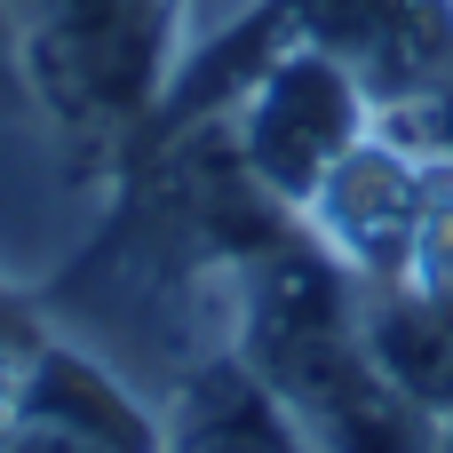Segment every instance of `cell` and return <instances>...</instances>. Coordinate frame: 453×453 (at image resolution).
Wrapping results in <instances>:
<instances>
[{
  "instance_id": "5",
  "label": "cell",
  "mask_w": 453,
  "mask_h": 453,
  "mask_svg": "<svg viewBox=\"0 0 453 453\" xmlns=\"http://www.w3.org/2000/svg\"><path fill=\"white\" fill-rule=\"evenodd\" d=\"M438 183V151H422L414 135H398L390 119L319 183V199L295 215L358 287H398L414 263V231H422V199Z\"/></svg>"
},
{
  "instance_id": "4",
  "label": "cell",
  "mask_w": 453,
  "mask_h": 453,
  "mask_svg": "<svg viewBox=\"0 0 453 453\" xmlns=\"http://www.w3.org/2000/svg\"><path fill=\"white\" fill-rule=\"evenodd\" d=\"M255 16L279 48L342 64L382 119H406L453 88V0H263Z\"/></svg>"
},
{
  "instance_id": "10",
  "label": "cell",
  "mask_w": 453,
  "mask_h": 453,
  "mask_svg": "<svg viewBox=\"0 0 453 453\" xmlns=\"http://www.w3.org/2000/svg\"><path fill=\"white\" fill-rule=\"evenodd\" d=\"M398 135H414L422 151H438V159H453V88L446 96H430L422 111H406V119H390Z\"/></svg>"
},
{
  "instance_id": "6",
  "label": "cell",
  "mask_w": 453,
  "mask_h": 453,
  "mask_svg": "<svg viewBox=\"0 0 453 453\" xmlns=\"http://www.w3.org/2000/svg\"><path fill=\"white\" fill-rule=\"evenodd\" d=\"M0 453H159V422L80 350H32L0 406Z\"/></svg>"
},
{
  "instance_id": "8",
  "label": "cell",
  "mask_w": 453,
  "mask_h": 453,
  "mask_svg": "<svg viewBox=\"0 0 453 453\" xmlns=\"http://www.w3.org/2000/svg\"><path fill=\"white\" fill-rule=\"evenodd\" d=\"M358 303L382 374L406 390L422 422H438V438H453V295L398 279V287H358Z\"/></svg>"
},
{
  "instance_id": "3",
  "label": "cell",
  "mask_w": 453,
  "mask_h": 453,
  "mask_svg": "<svg viewBox=\"0 0 453 453\" xmlns=\"http://www.w3.org/2000/svg\"><path fill=\"white\" fill-rule=\"evenodd\" d=\"M24 64L72 127H127L167 72V0H16Z\"/></svg>"
},
{
  "instance_id": "7",
  "label": "cell",
  "mask_w": 453,
  "mask_h": 453,
  "mask_svg": "<svg viewBox=\"0 0 453 453\" xmlns=\"http://www.w3.org/2000/svg\"><path fill=\"white\" fill-rule=\"evenodd\" d=\"M159 453H319V446L231 350V358H207L183 374L175 414L159 422Z\"/></svg>"
},
{
  "instance_id": "9",
  "label": "cell",
  "mask_w": 453,
  "mask_h": 453,
  "mask_svg": "<svg viewBox=\"0 0 453 453\" xmlns=\"http://www.w3.org/2000/svg\"><path fill=\"white\" fill-rule=\"evenodd\" d=\"M414 287H446L453 295V159H438V183L422 199V231H414V263H406Z\"/></svg>"
},
{
  "instance_id": "1",
  "label": "cell",
  "mask_w": 453,
  "mask_h": 453,
  "mask_svg": "<svg viewBox=\"0 0 453 453\" xmlns=\"http://www.w3.org/2000/svg\"><path fill=\"white\" fill-rule=\"evenodd\" d=\"M239 358L319 453H446L366 342L358 279L295 223L239 263Z\"/></svg>"
},
{
  "instance_id": "2",
  "label": "cell",
  "mask_w": 453,
  "mask_h": 453,
  "mask_svg": "<svg viewBox=\"0 0 453 453\" xmlns=\"http://www.w3.org/2000/svg\"><path fill=\"white\" fill-rule=\"evenodd\" d=\"M374 127H382V111L366 104V88L342 64H326L319 48H271L255 64V80L223 104V135H231L239 167L287 215H303L319 199V183Z\"/></svg>"
}]
</instances>
